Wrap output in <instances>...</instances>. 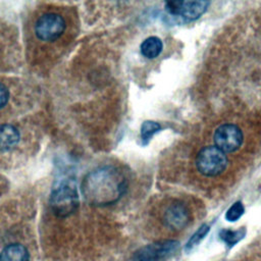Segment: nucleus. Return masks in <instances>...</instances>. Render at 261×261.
<instances>
[{"label": "nucleus", "mask_w": 261, "mask_h": 261, "mask_svg": "<svg viewBox=\"0 0 261 261\" xmlns=\"http://www.w3.org/2000/svg\"><path fill=\"white\" fill-rule=\"evenodd\" d=\"M124 174L114 166H102L89 172L82 182L86 201L95 206H106L117 202L126 191Z\"/></svg>", "instance_id": "f257e3e1"}, {"label": "nucleus", "mask_w": 261, "mask_h": 261, "mask_svg": "<svg viewBox=\"0 0 261 261\" xmlns=\"http://www.w3.org/2000/svg\"><path fill=\"white\" fill-rule=\"evenodd\" d=\"M52 212L59 217H66L75 212L79 207V196L74 186L63 182L56 187L50 197Z\"/></svg>", "instance_id": "f03ea898"}, {"label": "nucleus", "mask_w": 261, "mask_h": 261, "mask_svg": "<svg viewBox=\"0 0 261 261\" xmlns=\"http://www.w3.org/2000/svg\"><path fill=\"white\" fill-rule=\"evenodd\" d=\"M227 165V157L216 146H208L201 149L196 158L198 170L206 176L220 174Z\"/></svg>", "instance_id": "7ed1b4c3"}, {"label": "nucleus", "mask_w": 261, "mask_h": 261, "mask_svg": "<svg viewBox=\"0 0 261 261\" xmlns=\"http://www.w3.org/2000/svg\"><path fill=\"white\" fill-rule=\"evenodd\" d=\"M179 243L173 240L156 242L139 249L134 255V261H164L175 254Z\"/></svg>", "instance_id": "20e7f679"}, {"label": "nucleus", "mask_w": 261, "mask_h": 261, "mask_svg": "<svg viewBox=\"0 0 261 261\" xmlns=\"http://www.w3.org/2000/svg\"><path fill=\"white\" fill-rule=\"evenodd\" d=\"M65 30L63 17L57 13H45L40 16L35 25V33L42 41H54Z\"/></svg>", "instance_id": "39448f33"}, {"label": "nucleus", "mask_w": 261, "mask_h": 261, "mask_svg": "<svg viewBox=\"0 0 261 261\" xmlns=\"http://www.w3.org/2000/svg\"><path fill=\"white\" fill-rule=\"evenodd\" d=\"M215 146L224 153L238 150L243 143V133L234 124L224 123L218 126L214 133Z\"/></svg>", "instance_id": "423d86ee"}, {"label": "nucleus", "mask_w": 261, "mask_h": 261, "mask_svg": "<svg viewBox=\"0 0 261 261\" xmlns=\"http://www.w3.org/2000/svg\"><path fill=\"white\" fill-rule=\"evenodd\" d=\"M165 224L172 229H180L189 221V212L182 203H173L167 207L163 216Z\"/></svg>", "instance_id": "0eeeda50"}, {"label": "nucleus", "mask_w": 261, "mask_h": 261, "mask_svg": "<svg viewBox=\"0 0 261 261\" xmlns=\"http://www.w3.org/2000/svg\"><path fill=\"white\" fill-rule=\"evenodd\" d=\"M19 141L17 128L11 124L0 125V152L9 151L14 148Z\"/></svg>", "instance_id": "6e6552de"}, {"label": "nucleus", "mask_w": 261, "mask_h": 261, "mask_svg": "<svg viewBox=\"0 0 261 261\" xmlns=\"http://www.w3.org/2000/svg\"><path fill=\"white\" fill-rule=\"evenodd\" d=\"M0 261H30V255L22 245L10 244L1 251Z\"/></svg>", "instance_id": "1a4fd4ad"}, {"label": "nucleus", "mask_w": 261, "mask_h": 261, "mask_svg": "<svg viewBox=\"0 0 261 261\" xmlns=\"http://www.w3.org/2000/svg\"><path fill=\"white\" fill-rule=\"evenodd\" d=\"M208 5L209 2L207 1H182L179 15L189 20L196 19L205 12Z\"/></svg>", "instance_id": "9d476101"}, {"label": "nucleus", "mask_w": 261, "mask_h": 261, "mask_svg": "<svg viewBox=\"0 0 261 261\" xmlns=\"http://www.w3.org/2000/svg\"><path fill=\"white\" fill-rule=\"evenodd\" d=\"M162 51V42L157 37H149L141 44L142 54L149 58L153 59L157 57Z\"/></svg>", "instance_id": "9b49d317"}, {"label": "nucleus", "mask_w": 261, "mask_h": 261, "mask_svg": "<svg viewBox=\"0 0 261 261\" xmlns=\"http://www.w3.org/2000/svg\"><path fill=\"white\" fill-rule=\"evenodd\" d=\"M246 234V229L241 227L238 230H230V229H222L219 232V239L222 240L228 247L234 246L239 243Z\"/></svg>", "instance_id": "f8f14e48"}, {"label": "nucleus", "mask_w": 261, "mask_h": 261, "mask_svg": "<svg viewBox=\"0 0 261 261\" xmlns=\"http://www.w3.org/2000/svg\"><path fill=\"white\" fill-rule=\"evenodd\" d=\"M160 127H161L160 124L157 122L150 121V120L145 121L141 127V137H142L143 144L146 145L150 141V139L153 137V135L160 129Z\"/></svg>", "instance_id": "ddd939ff"}, {"label": "nucleus", "mask_w": 261, "mask_h": 261, "mask_svg": "<svg viewBox=\"0 0 261 261\" xmlns=\"http://www.w3.org/2000/svg\"><path fill=\"white\" fill-rule=\"evenodd\" d=\"M209 230V226L207 224H203L189 240V242L186 245V251H191L193 250L196 246H198L200 244V242L205 238V236L207 234Z\"/></svg>", "instance_id": "4468645a"}, {"label": "nucleus", "mask_w": 261, "mask_h": 261, "mask_svg": "<svg viewBox=\"0 0 261 261\" xmlns=\"http://www.w3.org/2000/svg\"><path fill=\"white\" fill-rule=\"evenodd\" d=\"M244 211H245V208L242 202H236L226 211L225 218L227 221H230V222L236 221L244 214Z\"/></svg>", "instance_id": "2eb2a0df"}, {"label": "nucleus", "mask_w": 261, "mask_h": 261, "mask_svg": "<svg viewBox=\"0 0 261 261\" xmlns=\"http://www.w3.org/2000/svg\"><path fill=\"white\" fill-rule=\"evenodd\" d=\"M182 1H169L165 3V9L172 15H179Z\"/></svg>", "instance_id": "dca6fc26"}, {"label": "nucleus", "mask_w": 261, "mask_h": 261, "mask_svg": "<svg viewBox=\"0 0 261 261\" xmlns=\"http://www.w3.org/2000/svg\"><path fill=\"white\" fill-rule=\"evenodd\" d=\"M8 99H9L8 89L3 84L0 83V109L6 105Z\"/></svg>", "instance_id": "f3484780"}]
</instances>
